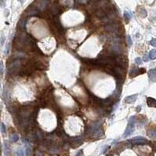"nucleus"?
I'll return each instance as SVG.
<instances>
[{
    "label": "nucleus",
    "mask_w": 156,
    "mask_h": 156,
    "mask_svg": "<svg viewBox=\"0 0 156 156\" xmlns=\"http://www.w3.org/2000/svg\"><path fill=\"white\" fill-rule=\"evenodd\" d=\"M21 64L18 59L14 60V61H10V64L8 66V71L12 75H16L20 72Z\"/></svg>",
    "instance_id": "nucleus-1"
},
{
    "label": "nucleus",
    "mask_w": 156,
    "mask_h": 156,
    "mask_svg": "<svg viewBox=\"0 0 156 156\" xmlns=\"http://www.w3.org/2000/svg\"><path fill=\"white\" fill-rule=\"evenodd\" d=\"M135 123H136V118L134 116L130 117L129 119V123H128V126L126 127V129L124 133V135L123 137H128L129 135L133 133V132L134 131V128H135Z\"/></svg>",
    "instance_id": "nucleus-2"
},
{
    "label": "nucleus",
    "mask_w": 156,
    "mask_h": 156,
    "mask_svg": "<svg viewBox=\"0 0 156 156\" xmlns=\"http://www.w3.org/2000/svg\"><path fill=\"white\" fill-rule=\"evenodd\" d=\"M115 63L118 64V66L121 67V68H126L128 66V59L126 56H122V55H117L115 57Z\"/></svg>",
    "instance_id": "nucleus-3"
},
{
    "label": "nucleus",
    "mask_w": 156,
    "mask_h": 156,
    "mask_svg": "<svg viewBox=\"0 0 156 156\" xmlns=\"http://www.w3.org/2000/svg\"><path fill=\"white\" fill-rule=\"evenodd\" d=\"M129 141L132 144H136V145H143V144H148V140H147L146 139H144V138L142 137H134V138H133V139H131Z\"/></svg>",
    "instance_id": "nucleus-4"
},
{
    "label": "nucleus",
    "mask_w": 156,
    "mask_h": 156,
    "mask_svg": "<svg viewBox=\"0 0 156 156\" xmlns=\"http://www.w3.org/2000/svg\"><path fill=\"white\" fill-rule=\"evenodd\" d=\"M26 13L28 17H31V16H35L38 15L39 13V10H38L36 6L34 5H31L30 6L28 7V9H26Z\"/></svg>",
    "instance_id": "nucleus-5"
},
{
    "label": "nucleus",
    "mask_w": 156,
    "mask_h": 156,
    "mask_svg": "<svg viewBox=\"0 0 156 156\" xmlns=\"http://www.w3.org/2000/svg\"><path fill=\"white\" fill-rule=\"evenodd\" d=\"M35 6L39 10H44L48 6V0H37Z\"/></svg>",
    "instance_id": "nucleus-6"
},
{
    "label": "nucleus",
    "mask_w": 156,
    "mask_h": 156,
    "mask_svg": "<svg viewBox=\"0 0 156 156\" xmlns=\"http://www.w3.org/2000/svg\"><path fill=\"white\" fill-rule=\"evenodd\" d=\"M82 144H83V139H82V137H74L70 141L71 147H74V148L79 147Z\"/></svg>",
    "instance_id": "nucleus-7"
},
{
    "label": "nucleus",
    "mask_w": 156,
    "mask_h": 156,
    "mask_svg": "<svg viewBox=\"0 0 156 156\" xmlns=\"http://www.w3.org/2000/svg\"><path fill=\"white\" fill-rule=\"evenodd\" d=\"M146 72V70L144 68H134L132 70L130 71L129 72V77L131 78H134L139 75H141V74H144Z\"/></svg>",
    "instance_id": "nucleus-8"
},
{
    "label": "nucleus",
    "mask_w": 156,
    "mask_h": 156,
    "mask_svg": "<svg viewBox=\"0 0 156 156\" xmlns=\"http://www.w3.org/2000/svg\"><path fill=\"white\" fill-rule=\"evenodd\" d=\"M148 77H149V79L153 82V83H155L156 82V70L155 69H151L148 72Z\"/></svg>",
    "instance_id": "nucleus-9"
},
{
    "label": "nucleus",
    "mask_w": 156,
    "mask_h": 156,
    "mask_svg": "<svg viewBox=\"0 0 156 156\" xmlns=\"http://www.w3.org/2000/svg\"><path fill=\"white\" fill-rule=\"evenodd\" d=\"M147 104L148 107L151 108H156V100L152 97H147Z\"/></svg>",
    "instance_id": "nucleus-10"
},
{
    "label": "nucleus",
    "mask_w": 156,
    "mask_h": 156,
    "mask_svg": "<svg viewBox=\"0 0 156 156\" xmlns=\"http://www.w3.org/2000/svg\"><path fill=\"white\" fill-rule=\"evenodd\" d=\"M137 94H134V95H131V96H128L126 97L125 99V101L128 104H132V103H134L137 100Z\"/></svg>",
    "instance_id": "nucleus-11"
},
{
    "label": "nucleus",
    "mask_w": 156,
    "mask_h": 156,
    "mask_svg": "<svg viewBox=\"0 0 156 156\" xmlns=\"http://www.w3.org/2000/svg\"><path fill=\"white\" fill-rule=\"evenodd\" d=\"M26 22H27V20L24 17H22L19 20V23H18V27L20 28L21 30H24L25 29V25H26Z\"/></svg>",
    "instance_id": "nucleus-12"
},
{
    "label": "nucleus",
    "mask_w": 156,
    "mask_h": 156,
    "mask_svg": "<svg viewBox=\"0 0 156 156\" xmlns=\"http://www.w3.org/2000/svg\"><path fill=\"white\" fill-rule=\"evenodd\" d=\"M61 11V9H60V7L56 5H54L51 6L50 8V12L52 13L53 15H56V14H58Z\"/></svg>",
    "instance_id": "nucleus-13"
},
{
    "label": "nucleus",
    "mask_w": 156,
    "mask_h": 156,
    "mask_svg": "<svg viewBox=\"0 0 156 156\" xmlns=\"http://www.w3.org/2000/svg\"><path fill=\"white\" fill-rule=\"evenodd\" d=\"M34 66H35V69H38V70H45L46 68L45 64H43L41 61H37L35 64H34Z\"/></svg>",
    "instance_id": "nucleus-14"
},
{
    "label": "nucleus",
    "mask_w": 156,
    "mask_h": 156,
    "mask_svg": "<svg viewBox=\"0 0 156 156\" xmlns=\"http://www.w3.org/2000/svg\"><path fill=\"white\" fill-rule=\"evenodd\" d=\"M95 14L97 17H100V18H104V17H105V16H106V13L104 12V10L101 9H97V11H96Z\"/></svg>",
    "instance_id": "nucleus-15"
},
{
    "label": "nucleus",
    "mask_w": 156,
    "mask_h": 156,
    "mask_svg": "<svg viewBox=\"0 0 156 156\" xmlns=\"http://www.w3.org/2000/svg\"><path fill=\"white\" fill-rule=\"evenodd\" d=\"M147 135L151 138L156 139V130L155 129H149L147 131Z\"/></svg>",
    "instance_id": "nucleus-16"
},
{
    "label": "nucleus",
    "mask_w": 156,
    "mask_h": 156,
    "mask_svg": "<svg viewBox=\"0 0 156 156\" xmlns=\"http://www.w3.org/2000/svg\"><path fill=\"white\" fill-rule=\"evenodd\" d=\"M138 14L140 15V17H142V18H145V17H147V12H146V10H145L144 9H140L139 11H138Z\"/></svg>",
    "instance_id": "nucleus-17"
},
{
    "label": "nucleus",
    "mask_w": 156,
    "mask_h": 156,
    "mask_svg": "<svg viewBox=\"0 0 156 156\" xmlns=\"http://www.w3.org/2000/svg\"><path fill=\"white\" fill-rule=\"evenodd\" d=\"M149 57L151 60H155L156 59V50L155 49H152L149 53Z\"/></svg>",
    "instance_id": "nucleus-18"
},
{
    "label": "nucleus",
    "mask_w": 156,
    "mask_h": 156,
    "mask_svg": "<svg viewBox=\"0 0 156 156\" xmlns=\"http://www.w3.org/2000/svg\"><path fill=\"white\" fill-rule=\"evenodd\" d=\"M131 17H132V15H131L130 13L127 12V11L124 12V18H125V20L127 21V22L131 19Z\"/></svg>",
    "instance_id": "nucleus-19"
},
{
    "label": "nucleus",
    "mask_w": 156,
    "mask_h": 156,
    "mask_svg": "<svg viewBox=\"0 0 156 156\" xmlns=\"http://www.w3.org/2000/svg\"><path fill=\"white\" fill-rule=\"evenodd\" d=\"M19 139V137L18 135H17V134H13V135L10 137V140H11L12 142H17V140Z\"/></svg>",
    "instance_id": "nucleus-20"
},
{
    "label": "nucleus",
    "mask_w": 156,
    "mask_h": 156,
    "mask_svg": "<svg viewBox=\"0 0 156 156\" xmlns=\"http://www.w3.org/2000/svg\"><path fill=\"white\" fill-rule=\"evenodd\" d=\"M9 151H10V149H9V147L8 144H7V141L5 142V154L6 155H8L9 154Z\"/></svg>",
    "instance_id": "nucleus-21"
},
{
    "label": "nucleus",
    "mask_w": 156,
    "mask_h": 156,
    "mask_svg": "<svg viewBox=\"0 0 156 156\" xmlns=\"http://www.w3.org/2000/svg\"><path fill=\"white\" fill-rule=\"evenodd\" d=\"M127 42H128V45L129 46H131L133 44V42H132V38L129 36V35H127Z\"/></svg>",
    "instance_id": "nucleus-22"
},
{
    "label": "nucleus",
    "mask_w": 156,
    "mask_h": 156,
    "mask_svg": "<svg viewBox=\"0 0 156 156\" xmlns=\"http://www.w3.org/2000/svg\"><path fill=\"white\" fill-rule=\"evenodd\" d=\"M0 126H1V131H2V133H6V126L4 125V123H1V125H0Z\"/></svg>",
    "instance_id": "nucleus-23"
},
{
    "label": "nucleus",
    "mask_w": 156,
    "mask_h": 156,
    "mask_svg": "<svg viewBox=\"0 0 156 156\" xmlns=\"http://www.w3.org/2000/svg\"><path fill=\"white\" fill-rule=\"evenodd\" d=\"M16 154H17V156H24V151L23 150L19 149L18 151H17Z\"/></svg>",
    "instance_id": "nucleus-24"
},
{
    "label": "nucleus",
    "mask_w": 156,
    "mask_h": 156,
    "mask_svg": "<svg viewBox=\"0 0 156 156\" xmlns=\"http://www.w3.org/2000/svg\"><path fill=\"white\" fill-rule=\"evenodd\" d=\"M150 44L152 46L156 47V38H152L150 42Z\"/></svg>",
    "instance_id": "nucleus-25"
},
{
    "label": "nucleus",
    "mask_w": 156,
    "mask_h": 156,
    "mask_svg": "<svg viewBox=\"0 0 156 156\" xmlns=\"http://www.w3.org/2000/svg\"><path fill=\"white\" fill-rule=\"evenodd\" d=\"M135 62H136L137 64H138V65H140L141 64H142V61H141V59L140 57H137L135 59Z\"/></svg>",
    "instance_id": "nucleus-26"
},
{
    "label": "nucleus",
    "mask_w": 156,
    "mask_h": 156,
    "mask_svg": "<svg viewBox=\"0 0 156 156\" xmlns=\"http://www.w3.org/2000/svg\"><path fill=\"white\" fill-rule=\"evenodd\" d=\"M31 155V148L30 147H27V155L29 156Z\"/></svg>",
    "instance_id": "nucleus-27"
},
{
    "label": "nucleus",
    "mask_w": 156,
    "mask_h": 156,
    "mask_svg": "<svg viewBox=\"0 0 156 156\" xmlns=\"http://www.w3.org/2000/svg\"><path fill=\"white\" fill-rule=\"evenodd\" d=\"M144 61H148V57H147V55L144 56Z\"/></svg>",
    "instance_id": "nucleus-28"
},
{
    "label": "nucleus",
    "mask_w": 156,
    "mask_h": 156,
    "mask_svg": "<svg viewBox=\"0 0 156 156\" xmlns=\"http://www.w3.org/2000/svg\"><path fill=\"white\" fill-rule=\"evenodd\" d=\"M82 155H83V151H80L79 152H78V154H77V155L76 156H81Z\"/></svg>",
    "instance_id": "nucleus-29"
},
{
    "label": "nucleus",
    "mask_w": 156,
    "mask_h": 156,
    "mask_svg": "<svg viewBox=\"0 0 156 156\" xmlns=\"http://www.w3.org/2000/svg\"><path fill=\"white\" fill-rule=\"evenodd\" d=\"M2 72V64L1 61H0V73H1Z\"/></svg>",
    "instance_id": "nucleus-30"
},
{
    "label": "nucleus",
    "mask_w": 156,
    "mask_h": 156,
    "mask_svg": "<svg viewBox=\"0 0 156 156\" xmlns=\"http://www.w3.org/2000/svg\"><path fill=\"white\" fill-rule=\"evenodd\" d=\"M136 110H137V111H140V106H139V107H137L136 108Z\"/></svg>",
    "instance_id": "nucleus-31"
},
{
    "label": "nucleus",
    "mask_w": 156,
    "mask_h": 156,
    "mask_svg": "<svg viewBox=\"0 0 156 156\" xmlns=\"http://www.w3.org/2000/svg\"><path fill=\"white\" fill-rule=\"evenodd\" d=\"M61 156H69L68 154H63V155H61Z\"/></svg>",
    "instance_id": "nucleus-32"
},
{
    "label": "nucleus",
    "mask_w": 156,
    "mask_h": 156,
    "mask_svg": "<svg viewBox=\"0 0 156 156\" xmlns=\"http://www.w3.org/2000/svg\"><path fill=\"white\" fill-rule=\"evenodd\" d=\"M52 1H55V0H52Z\"/></svg>",
    "instance_id": "nucleus-33"
},
{
    "label": "nucleus",
    "mask_w": 156,
    "mask_h": 156,
    "mask_svg": "<svg viewBox=\"0 0 156 156\" xmlns=\"http://www.w3.org/2000/svg\"><path fill=\"white\" fill-rule=\"evenodd\" d=\"M0 109H1V107H0Z\"/></svg>",
    "instance_id": "nucleus-34"
}]
</instances>
